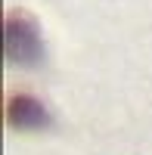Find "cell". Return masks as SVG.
<instances>
[{
	"label": "cell",
	"mask_w": 152,
	"mask_h": 155,
	"mask_svg": "<svg viewBox=\"0 0 152 155\" xmlns=\"http://www.w3.org/2000/svg\"><path fill=\"white\" fill-rule=\"evenodd\" d=\"M3 47L6 59L16 65H37L44 59V41L41 28L28 12H9L3 25Z\"/></svg>",
	"instance_id": "cell-1"
},
{
	"label": "cell",
	"mask_w": 152,
	"mask_h": 155,
	"mask_svg": "<svg viewBox=\"0 0 152 155\" xmlns=\"http://www.w3.org/2000/svg\"><path fill=\"white\" fill-rule=\"evenodd\" d=\"M6 121L16 130H44V127H50V112L44 109L41 99L28 93H16L6 102Z\"/></svg>",
	"instance_id": "cell-2"
}]
</instances>
